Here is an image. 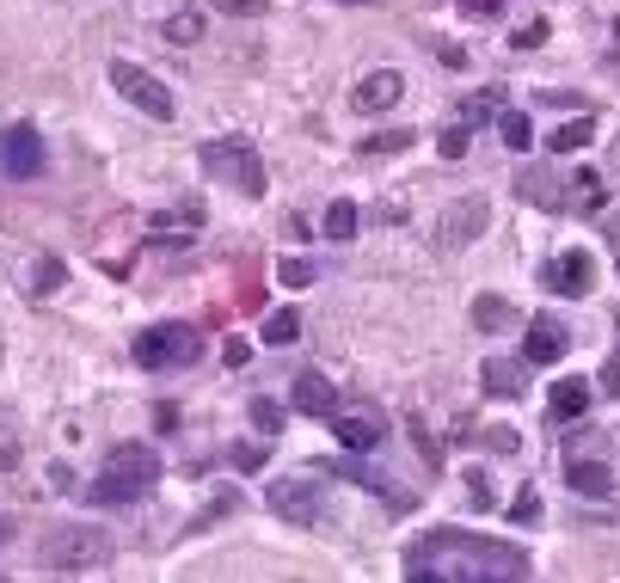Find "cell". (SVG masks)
<instances>
[{
  "label": "cell",
  "mask_w": 620,
  "mask_h": 583,
  "mask_svg": "<svg viewBox=\"0 0 620 583\" xmlns=\"http://www.w3.org/2000/svg\"><path fill=\"white\" fill-rule=\"evenodd\" d=\"M602 387H608V393H620V350H614V357H608V369H602Z\"/></svg>",
  "instance_id": "cell-38"
},
{
  "label": "cell",
  "mask_w": 620,
  "mask_h": 583,
  "mask_svg": "<svg viewBox=\"0 0 620 583\" xmlns=\"http://www.w3.org/2000/svg\"><path fill=\"white\" fill-rule=\"evenodd\" d=\"M227 461H234V467H240V473H258V467H264V461H271V454H264V449H258V442H240V449H234V454H227Z\"/></svg>",
  "instance_id": "cell-31"
},
{
  "label": "cell",
  "mask_w": 620,
  "mask_h": 583,
  "mask_svg": "<svg viewBox=\"0 0 620 583\" xmlns=\"http://www.w3.org/2000/svg\"><path fill=\"white\" fill-rule=\"evenodd\" d=\"M295 338H302V314L295 307H277L264 319V345H295Z\"/></svg>",
  "instance_id": "cell-21"
},
{
  "label": "cell",
  "mask_w": 620,
  "mask_h": 583,
  "mask_svg": "<svg viewBox=\"0 0 620 583\" xmlns=\"http://www.w3.org/2000/svg\"><path fill=\"white\" fill-rule=\"evenodd\" d=\"M264 498H271V510H277L283 522H302V529L319 522V504H314V485H307V479H277Z\"/></svg>",
  "instance_id": "cell-11"
},
{
  "label": "cell",
  "mask_w": 620,
  "mask_h": 583,
  "mask_svg": "<svg viewBox=\"0 0 620 583\" xmlns=\"http://www.w3.org/2000/svg\"><path fill=\"white\" fill-rule=\"evenodd\" d=\"M399 147H411V130H387V135H369V142H363V154H369V160H382V154H399Z\"/></svg>",
  "instance_id": "cell-25"
},
{
  "label": "cell",
  "mask_w": 620,
  "mask_h": 583,
  "mask_svg": "<svg viewBox=\"0 0 620 583\" xmlns=\"http://www.w3.org/2000/svg\"><path fill=\"white\" fill-rule=\"evenodd\" d=\"M332 437H338L350 454H375L387 442V425L375 411H332Z\"/></svg>",
  "instance_id": "cell-9"
},
{
  "label": "cell",
  "mask_w": 620,
  "mask_h": 583,
  "mask_svg": "<svg viewBox=\"0 0 620 583\" xmlns=\"http://www.w3.org/2000/svg\"><path fill=\"white\" fill-rule=\"evenodd\" d=\"M474 326L479 331H510L516 326V307L504 301V295H479V301H474Z\"/></svg>",
  "instance_id": "cell-19"
},
{
  "label": "cell",
  "mask_w": 620,
  "mask_h": 583,
  "mask_svg": "<svg viewBox=\"0 0 620 583\" xmlns=\"http://www.w3.org/2000/svg\"><path fill=\"white\" fill-rule=\"evenodd\" d=\"M295 406H302L307 418H332V411H338V393H332V381L319 369H302L295 375Z\"/></svg>",
  "instance_id": "cell-15"
},
{
  "label": "cell",
  "mask_w": 620,
  "mask_h": 583,
  "mask_svg": "<svg viewBox=\"0 0 620 583\" xmlns=\"http://www.w3.org/2000/svg\"><path fill=\"white\" fill-rule=\"evenodd\" d=\"M399 99H406V74H399V68H375L369 80H357V93H350V105L357 111H394Z\"/></svg>",
  "instance_id": "cell-10"
},
{
  "label": "cell",
  "mask_w": 620,
  "mask_h": 583,
  "mask_svg": "<svg viewBox=\"0 0 620 583\" xmlns=\"http://www.w3.org/2000/svg\"><path fill=\"white\" fill-rule=\"evenodd\" d=\"M31 283H38V295H50L55 283H62V265H55V258H43V265H38V277H31Z\"/></svg>",
  "instance_id": "cell-34"
},
{
  "label": "cell",
  "mask_w": 620,
  "mask_h": 583,
  "mask_svg": "<svg viewBox=\"0 0 620 583\" xmlns=\"http://www.w3.org/2000/svg\"><path fill=\"white\" fill-rule=\"evenodd\" d=\"M479 381H486V393H498V399H522V387H528V357H522V362H516V357H486Z\"/></svg>",
  "instance_id": "cell-14"
},
{
  "label": "cell",
  "mask_w": 620,
  "mask_h": 583,
  "mask_svg": "<svg viewBox=\"0 0 620 583\" xmlns=\"http://www.w3.org/2000/svg\"><path fill=\"white\" fill-rule=\"evenodd\" d=\"M154 473H160L154 449H142V442H123V449H111L105 461H99V473H93V504H111V510L135 504V498H148Z\"/></svg>",
  "instance_id": "cell-2"
},
{
  "label": "cell",
  "mask_w": 620,
  "mask_h": 583,
  "mask_svg": "<svg viewBox=\"0 0 620 583\" xmlns=\"http://www.w3.org/2000/svg\"><path fill=\"white\" fill-rule=\"evenodd\" d=\"M590 135H596V117H571L547 135V154H578V147H590Z\"/></svg>",
  "instance_id": "cell-17"
},
{
  "label": "cell",
  "mask_w": 620,
  "mask_h": 583,
  "mask_svg": "<svg viewBox=\"0 0 620 583\" xmlns=\"http://www.w3.org/2000/svg\"><path fill=\"white\" fill-rule=\"evenodd\" d=\"M467 13H479V19H486V13H498V0H467Z\"/></svg>",
  "instance_id": "cell-39"
},
{
  "label": "cell",
  "mask_w": 620,
  "mask_h": 583,
  "mask_svg": "<svg viewBox=\"0 0 620 583\" xmlns=\"http://www.w3.org/2000/svg\"><path fill=\"white\" fill-rule=\"evenodd\" d=\"M406 577L418 583H522L528 553L522 546L486 541L467 529H430L406 546Z\"/></svg>",
  "instance_id": "cell-1"
},
{
  "label": "cell",
  "mask_w": 620,
  "mask_h": 583,
  "mask_svg": "<svg viewBox=\"0 0 620 583\" xmlns=\"http://www.w3.org/2000/svg\"><path fill=\"white\" fill-rule=\"evenodd\" d=\"M197 350H203V338H197V326H185V319H166V326H148L142 338H135V362L142 369H185V362H197Z\"/></svg>",
  "instance_id": "cell-3"
},
{
  "label": "cell",
  "mask_w": 620,
  "mask_h": 583,
  "mask_svg": "<svg viewBox=\"0 0 620 583\" xmlns=\"http://www.w3.org/2000/svg\"><path fill=\"white\" fill-rule=\"evenodd\" d=\"M535 516H541V491L528 485V491H516V504H510V522H522V529H528V522H535Z\"/></svg>",
  "instance_id": "cell-28"
},
{
  "label": "cell",
  "mask_w": 620,
  "mask_h": 583,
  "mask_svg": "<svg viewBox=\"0 0 620 583\" xmlns=\"http://www.w3.org/2000/svg\"><path fill=\"white\" fill-rule=\"evenodd\" d=\"M111 86H118V93L130 99L142 117H154V123H172V117H179V105H172V93H166V80L142 74L135 62H111Z\"/></svg>",
  "instance_id": "cell-6"
},
{
  "label": "cell",
  "mask_w": 620,
  "mask_h": 583,
  "mask_svg": "<svg viewBox=\"0 0 620 583\" xmlns=\"http://www.w3.org/2000/svg\"><path fill=\"white\" fill-rule=\"evenodd\" d=\"M535 43H547V25H522V31H516V50H535Z\"/></svg>",
  "instance_id": "cell-35"
},
{
  "label": "cell",
  "mask_w": 620,
  "mask_h": 583,
  "mask_svg": "<svg viewBox=\"0 0 620 583\" xmlns=\"http://www.w3.org/2000/svg\"><path fill=\"white\" fill-rule=\"evenodd\" d=\"M344 7H357V0H344Z\"/></svg>",
  "instance_id": "cell-43"
},
{
  "label": "cell",
  "mask_w": 620,
  "mask_h": 583,
  "mask_svg": "<svg viewBox=\"0 0 620 583\" xmlns=\"http://www.w3.org/2000/svg\"><path fill=\"white\" fill-rule=\"evenodd\" d=\"M516 191H522L528 203H541V209H566V203H559L553 173H535V166H528V173H516Z\"/></svg>",
  "instance_id": "cell-20"
},
{
  "label": "cell",
  "mask_w": 620,
  "mask_h": 583,
  "mask_svg": "<svg viewBox=\"0 0 620 583\" xmlns=\"http://www.w3.org/2000/svg\"><path fill=\"white\" fill-rule=\"evenodd\" d=\"M210 7H222V13H234V19H258L271 0H210Z\"/></svg>",
  "instance_id": "cell-33"
},
{
  "label": "cell",
  "mask_w": 620,
  "mask_h": 583,
  "mask_svg": "<svg viewBox=\"0 0 620 583\" xmlns=\"http://www.w3.org/2000/svg\"><path fill=\"white\" fill-rule=\"evenodd\" d=\"M7 534H13V522H7V516H0V541H7Z\"/></svg>",
  "instance_id": "cell-41"
},
{
  "label": "cell",
  "mask_w": 620,
  "mask_h": 583,
  "mask_svg": "<svg viewBox=\"0 0 620 583\" xmlns=\"http://www.w3.org/2000/svg\"><path fill=\"white\" fill-rule=\"evenodd\" d=\"M614 234H620V222H614Z\"/></svg>",
  "instance_id": "cell-44"
},
{
  "label": "cell",
  "mask_w": 620,
  "mask_h": 583,
  "mask_svg": "<svg viewBox=\"0 0 620 583\" xmlns=\"http://www.w3.org/2000/svg\"><path fill=\"white\" fill-rule=\"evenodd\" d=\"M222 357H227V362H234V369H240V362L252 357V350H246V338H227V345H222Z\"/></svg>",
  "instance_id": "cell-36"
},
{
  "label": "cell",
  "mask_w": 620,
  "mask_h": 583,
  "mask_svg": "<svg viewBox=\"0 0 620 583\" xmlns=\"http://www.w3.org/2000/svg\"><path fill=\"white\" fill-rule=\"evenodd\" d=\"M614 38H620V19H614Z\"/></svg>",
  "instance_id": "cell-42"
},
{
  "label": "cell",
  "mask_w": 620,
  "mask_h": 583,
  "mask_svg": "<svg viewBox=\"0 0 620 583\" xmlns=\"http://www.w3.org/2000/svg\"><path fill=\"white\" fill-rule=\"evenodd\" d=\"M166 38H172V43H197V38H203V19H197V13H172V19H166Z\"/></svg>",
  "instance_id": "cell-27"
},
{
  "label": "cell",
  "mask_w": 620,
  "mask_h": 583,
  "mask_svg": "<svg viewBox=\"0 0 620 583\" xmlns=\"http://www.w3.org/2000/svg\"><path fill=\"white\" fill-rule=\"evenodd\" d=\"M491 222V203L486 197H461L455 209H443V222H436V253H461V246H474L479 234H486Z\"/></svg>",
  "instance_id": "cell-7"
},
{
  "label": "cell",
  "mask_w": 620,
  "mask_h": 583,
  "mask_svg": "<svg viewBox=\"0 0 620 583\" xmlns=\"http://www.w3.org/2000/svg\"><path fill=\"white\" fill-rule=\"evenodd\" d=\"M491 449H498V454H516V430L498 425V430H491Z\"/></svg>",
  "instance_id": "cell-37"
},
{
  "label": "cell",
  "mask_w": 620,
  "mask_h": 583,
  "mask_svg": "<svg viewBox=\"0 0 620 583\" xmlns=\"http://www.w3.org/2000/svg\"><path fill=\"white\" fill-rule=\"evenodd\" d=\"M13 461H19V449H13L7 437H0V467H13Z\"/></svg>",
  "instance_id": "cell-40"
},
{
  "label": "cell",
  "mask_w": 620,
  "mask_h": 583,
  "mask_svg": "<svg viewBox=\"0 0 620 583\" xmlns=\"http://www.w3.org/2000/svg\"><path fill=\"white\" fill-rule=\"evenodd\" d=\"M541 283H547V289H553V295H583V289H590V283H596V265H590V253H559L553 265L541 270Z\"/></svg>",
  "instance_id": "cell-12"
},
{
  "label": "cell",
  "mask_w": 620,
  "mask_h": 583,
  "mask_svg": "<svg viewBox=\"0 0 620 583\" xmlns=\"http://www.w3.org/2000/svg\"><path fill=\"white\" fill-rule=\"evenodd\" d=\"M498 130H504V142H510V147H516V154H522V147H528V142H535V123H528V117H522V111H504V123H498Z\"/></svg>",
  "instance_id": "cell-24"
},
{
  "label": "cell",
  "mask_w": 620,
  "mask_h": 583,
  "mask_svg": "<svg viewBox=\"0 0 620 583\" xmlns=\"http://www.w3.org/2000/svg\"><path fill=\"white\" fill-rule=\"evenodd\" d=\"M436 154H443V160H461L467 154V123H455V130L436 135Z\"/></svg>",
  "instance_id": "cell-29"
},
{
  "label": "cell",
  "mask_w": 620,
  "mask_h": 583,
  "mask_svg": "<svg viewBox=\"0 0 620 583\" xmlns=\"http://www.w3.org/2000/svg\"><path fill=\"white\" fill-rule=\"evenodd\" d=\"M491 111H498V93H474V99H461V123H467V130L491 123Z\"/></svg>",
  "instance_id": "cell-23"
},
{
  "label": "cell",
  "mask_w": 620,
  "mask_h": 583,
  "mask_svg": "<svg viewBox=\"0 0 620 583\" xmlns=\"http://www.w3.org/2000/svg\"><path fill=\"white\" fill-rule=\"evenodd\" d=\"M522 357H528V369H547V362H559V357H566V326H559V319H535V326H528Z\"/></svg>",
  "instance_id": "cell-13"
},
{
  "label": "cell",
  "mask_w": 620,
  "mask_h": 583,
  "mask_svg": "<svg viewBox=\"0 0 620 583\" xmlns=\"http://www.w3.org/2000/svg\"><path fill=\"white\" fill-rule=\"evenodd\" d=\"M566 485L583 491V498H608V491H614V473H608V461H583V454H566Z\"/></svg>",
  "instance_id": "cell-16"
},
{
  "label": "cell",
  "mask_w": 620,
  "mask_h": 583,
  "mask_svg": "<svg viewBox=\"0 0 620 583\" xmlns=\"http://www.w3.org/2000/svg\"><path fill=\"white\" fill-rule=\"evenodd\" d=\"M203 166H210V178H222V185L246 191V197H264V160L252 142H210L203 147Z\"/></svg>",
  "instance_id": "cell-5"
},
{
  "label": "cell",
  "mask_w": 620,
  "mask_h": 583,
  "mask_svg": "<svg viewBox=\"0 0 620 583\" xmlns=\"http://www.w3.org/2000/svg\"><path fill=\"white\" fill-rule=\"evenodd\" d=\"M283 283H289V289H302V283H314V265H307V258H283V270H277Z\"/></svg>",
  "instance_id": "cell-32"
},
{
  "label": "cell",
  "mask_w": 620,
  "mask_h": 583,
  "mask_svg": "<svg viewBox=\"0 0 620 583\" xmlns=\"http://www.w3.org/2000/svg\"><path fill=\"white\" fill-rule=\"evenodd\" d=\"M547 406H553V418H583L590 411V381H559L547 393Z\"/></svg>",
  "instance_id": "cell-18"
},
{
  "label": "cell",
  "mask_w": 620,
  "mask_h": 583,
  "mask_svg": "<svg viewBox=\"0 0 620 583\" xmlns=\"http://www.w3.org/2000/svg\"><path fill=\"white\" fill-rule=\"evenodd\" d=\"M326 234H332V239H350V234H357V203H350V197L326 209Z\"/></svg>",
  "instance_id": "cell-22"
},
{
  "label": "cell",
  "mask_w": 620,
  "mask_h": 583,
  "mask_svg": "<svg viewBox=\"0 0 620 583\" xmlns=\"http://www.w3.org/2000/svg\"><path fill=\"white\" fill-rule=\"evenodd\" d=\"M105 553H111L105 529H87V522H68V529L43 534V565L50 571H93V565H105Z\"/></svg>",
  "instance_id": "cell-4"
},
{
  "label": "cell",
  "mask_w": 620,
  "mask_h": 583,
  "mask_svg": "<svg viewBox=\"0 0 620 583\" xmlns=\"http://www.w3.org/2000/svg\"><path fill=\"white\" fill-rule=\"evenodd\" d=\"M252 425H258L264 437H271V430H283V406H277V399H258V406H252Z\"/></svg>",
  "instance_id": "cell-30"
},
{
  "label": "cell",
  "mask_w": 620,
  "mask_h": 583,
  "mask_svg": "<svg viewBox=\"0 0 620 583\" xmlns=\"http://www.w3.org/2000/svg\"><path fill=\"white\" fill-rule=\"evenodd\" d=\"M185 227H203V209H197V203H191V209L160 215V222H154V234H185Z\"/></svg>",
  "instance_id": "cell-26"
},
{
  "label": "cell",
  "mask_w": 620,
  "mask_h": 583,
  "mask_svg": "<svg viewBox=\"0 0 620 583\" xmlns=\"http://www.w3.org/2000/svg\"><path fill=\"white\" fill-rule=\"evenodd\" d=\"M43 173V135L31 123H13V130H0V178H38Z\"/></svg>",
  "instance_id": "cell-8"
}]
</instances>
